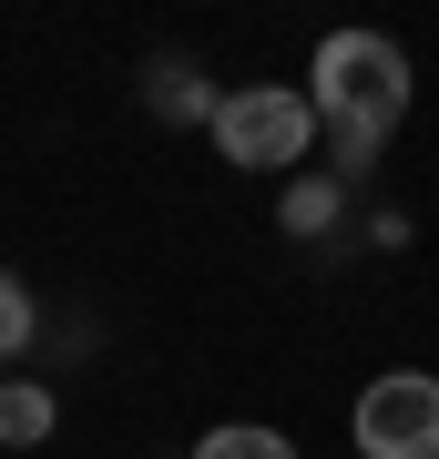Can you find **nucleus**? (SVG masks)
Masks as SVG:
<instances>
[{"instance_id": "7ed1b4c3", "label": "nucleus", "mask_w": 439, "mask_h": 459, "mask_svg": "<svg viewBox=\"0 0 439 459\" xmlns=\"http://www.w3.org/2000/svg\"><path fill=\"white\" fill-rule=\"evenodd\" d=\"M358 459H439V377L429 368H378L358 388Z\"/></svg>"}, {"instance_id": "f257e3e1", "label": "nucleus", "mask_w": 439, "mask_h": 459, "mask_svg": "<svg viewBox=\"0 0 439 459\" xmlns=\"http://www.w3.org/2000/svg\"><path fill=\"white\" fill-rule=\"evenodd\" d=\"M408 92H419V72H408V51L389 31H327L307 51V102L317 123H408Z\"/></svg>"}, {"instance_id": "6e6552de", "label": "nucleus", "mask_w": 439, "mask_h": 459, "mask_svg": "<svg viewBox=\"0 0 439 459\" xmlns=\"http://www.w3.org/2000/svg\"><path fill=\"white\" fill-rule=\"evenodd\" d=\"M21 347H41V307H31V286L0 265V358H21Z\"/></svg>"}, {"instance_id": "0eeeda50", "label": "nucleus", "mask_w": 439, "mask_h": 459, "mask_svg": "<svg viewBox=\"0 0 439 459\" xmlns=\"http://www.w3.org/2000/svg\"><path fill=\"white\" fill-rule=\"evenodd\" d=\"M195 459H296V449H286V429H245L235 419V429H205Z\"/></svg>"}, {"instance_id": "39448f33", "label": "nucleus", "mask_w": 439, "mask_h": 459, "mask_svg": "<svg viewBox=\"0 0 439 459\" xmlns=\"http://www.w3.org/2000/svg\"><path fill=\"white\" fill-rule=\"evenodd\" d=\"M144 102H154L163 123H205V133H215V102H225V92H215L195 62H154V72H144Z\"/></svg>"}, {"instance_id": "20e7f679", "label": "nucleus", "mask_w": 439, "mask_h": 459, "mask_svg": "<svg viewBox=\"0 0 439 459\" xmlns=\"http://www.w3.org/2000/svg\"><path fill=\"white\" fill-rule=\"evenodd\" d=\"M277 225L296 235V246L338 235V225H347V184H338V174H286V195H277Z\"/></svg>"}, {"instance_id": "423d86ee", "label": "nucleus", "mask_w": 439, "mask_h": 459, "mask_svg": "<svg viewBox=\"0 0 439 459\" xmlns=\"http://www.w3.org/2000/svg\"><path fill=\"white\" fill-rule=\"evenodd\" d=\"M51 429H62V398L41 377H0V449H41Z\"/></svg>"}, {"instance_id": "f03ea898", "label": "nucleus", "mask_w": 439, "mask_h": 459, "mask_svg": "<svg viewBox=\"0 0 439 459\" xmlns=\"http://www.w3.org/2000/svg\"><path fill=\"white\" fill-rule=\"evenodd\" d=\"M215 153L245 174H296L317 153V102L307 82H235L215 102Z\"/></svg>"}]
</instances>
